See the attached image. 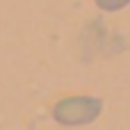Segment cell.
Here are the masks:
<instances>
[{"label":"cell","instance_id":"1","mask_svg":"<svg viewBox=\"0 0 130 130\" xmlns=\"http://www.w3.org/2000/svg\"><path fill=\"white\" fill-rule=\"evenodd\" d=\"M103 112V101L98 96H64L53 105V119L59 126L78 128L94 123Z\"/></svg>","mask_w":130,"mask_h":130},{"label":"cell","instance_id":"2","mask_svg":"<svg viewBox=\"0 0 130 130\" xmlns=\"http://www.w3.org/2000/svg\"><path fill=\"white\" fill-rule=\"evenodd\" d=\"M94 2L103 11H121L130 5V0H94Z\"/></svg>","mask_w":130,"mask_h":130}]
</instances>
